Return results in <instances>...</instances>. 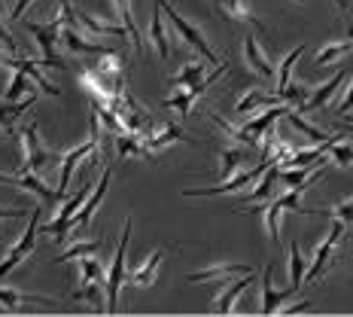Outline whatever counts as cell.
<instances>
[{
    "mask_svg": "<svg viewBox=\"0 0 353 317\" xmlns=\"http://www.w3.org/2000/svg\"><path fill=\"white\" fill-rule=\"evenodd\" d=\"M98 150H101V131H98V113L92 110V131H88V141L85 144H79L77 150H68L64 156H58L61 159V171H58V189H55V195H64L68 193V186H70V177H73V168L79 165V159H85L92 165H98Z\"/></svg>",
    "mask_w": 353,
    "mask_h": 317,
    "instance_id": "1",
    "label": "cell"
},
{
    "mask_svg": "<svg viewBox=\"0 0 353 317\" xmlns=\"http://www.w3.org/2000/svg\"><path fill=\"white\" fill-rule=\"evenodd\" d=\"M25 31L37 40L40 46V64L43 68H61L64 70V61L58 58V43H61V19H52L49 25H37V21H21Z\"/></svg>",
    "mask_w": 353,
    "mask_h": 317,
    "instance_id": "2",
    "label": "cell"
},
{
    "mask_svg": "<svg viewBox=\"0 0 353 317\" xmlns=\"http://www.w3.org/2000/svg\"><path fill=\"white\" fill-rule=\"evenodd\" d=\"M128 238H131V217L122 223V238L119 247L113 253V262L107 269V311H116L119 308V293L125 284V256H128Z\"/></svg>",
    "mask_w": 353,
    "mask_h": 317,
    "instance_id": "3",
    "label": "cell"
},
{
    "mask_svg": "<svg viewBox=\"0 0 353 317\" xmlns=\"http://www.w3.org/2000/svg\"><path fill=\"white\" fill-rule=\"evenodd\" d=\"M161 10H165V16H168V21H171V28L176 31V37H183V40H186L189 46H192L195 52L204 58V61H208V64H216L219 61V55L210 49V43H208V37L201 34V28H195L192 21L183 19L180 12H176L171 3H168V0H161Z\"/></svg>",
    "mask_w": 353,
    "mask_h": 317,
    "instance_id": "4",
    "label": "cell"
},
{
    "mask_svg": "<svg viewBox=\"0 0 353 317\" xmlns=\"http://www.w3.org/2000/svg\"><path fill=\"white\" fill-rule=\"evenodd\" d=\"M37 232H40V208H31V223H28L25 235H21L16 244L6 250L3 260H0V278H6L10 271H16L19 265L34 253V247H37Z\"/></svg>",
    "mask_w": 353,
    "mask_h": 317,
    "instance_id": "5",
    "label": "cell"
},
{
    "mask_svg": "<svg viewBox=\"0 0 353 317\" xmlns=\"http://www.w3.org/2000/svg\"><path fill=\"white\" fill-rule=\"evenodd\" d=\"M299 195H301V189H290V193H283L281 198H274V202H268V204H262V208H244V211H262L265 213V232H268V238L274 241H281V213L283 211H301V213H311L307 208H301L299 204Z\"/></svg>",
    "mask_w": 353,
    "mask_h": 317,
    "instance_id": "6",
    "label": "cell"
},
{
    "mask_svg": "<svg viewBox=\"0 0 353 317\" xmlns=\"http://www.w3.org/2000/svg\"><path fill=\"white\" fill-rule=\"evenodd\" d=\"M19 137H21V162H19V168H28V171H34V174H43L49 165H52V153L40 144V128H37V122L28 125Z\"/></svg>",
    "mask_w": 353,
    "mask_h": 317,
    "instance_id": "7",
    "label": "cell"
},
{
    "mask_svg": "<svg viewBox=\"0 0 353 317\" xmlns=\"http://www.w3.org/2000/svg\"><path fill=\"white\" fill-rule=\"evenodd\" d=\"M88 193H92V183L83 180V186L77 189V195H70L68 202H64L61 208H58L55 220H52V223H49L43 232H52V238H55V241H64V235H68V232L73 229V217H77L79 208H83V204H85Z\"/></svg>",
    "mask_w": 353,
    "mask_h": 317,
    "instance_id": "8",
    "label": "cell"
},
{
    "mask_svg": "<svg viewBox=\"0 0 353 317\" xmlns=\"http://www.w3.org/2000/svg\"><path fill=\"white\" fill-rule=\"evenodd\" d=\"M268 165L271 162L268 159H262L256 168H250V171H241V174H234L229 177V180H223L219 186H204V189H183V195L186 198H204V195H225V193H238V189H244L247 183H253V180H259V177L268 171Z\"/></svg>",
    "mask_w": 353,
    "mask_h": 317,
    "instance_id": "9",
    "label": "cell"
},
{
    "mask_svg": "<svg viewBox=\"0 0 353 317\" xmlns=\"http://www.w3.org/2000/svg\"><path fill=\"white\" fill-rule=\"evenodd\" d=\"M347 226L341 223L338 217H332V229H329L326 235V241H320V247H317V253H314V265L307 269V275H305V281H317V278L326 271V265L332 262V253H335V247H338V241H341V235Z\"/></svg>",
    "mask_w": 353,
    "mask_h": 317,
    "instance_id": "10",
    "label": "cell"
},
{
    "mask_svg": "<svg viewBox=\"0 0 353 317\" xmlns=\"http://www.w3.org/2000/svg\"><path fill=\"white\" fill-rule=\"evenodd\" d=\"M296 287H286V290H274V265H265L262 271V314H274L281 311V305L286 299L296 296Z\"/></svg>",
    "mask_w": 353,
    "mask_h": 317,
    "instance_id": "11",
    "label": "cell"
},
{
    "mask_svg": "<svg viewBox=\"0 0 353 317\" xmlns=\"http://www.w3.org/2000/svg\"><path fill=\"white\" fill-rule=\"evenodd\" d=\"M110 177H113V171H110V168H104V174H101V180H98V189H94V193L85 198V204L79 208L77 217H73V226H77V229H88V223H92L94 211L101 208V202H104V195H107V189H110Z\"/></svg>",
    "mask_w": 353,
    "mask_h": 317,
    "instance_id": "12",
    "label": "cell"
},
{
    "mask_svg": "<svg viewBox=\"0 0 353 317\" xmlns=\"http://www.w3.org/2000/svg\"><path fill=\"white\" fill-rule=\"evenodd\" d=\"M286 104H281V107H274V110H265L262 116H256V119H250L247 125H241V128H244V144L247 146H256L262 141V135L265 131L271 128V125H274L277 119H281V116H286Z\"/></svg>",
    "mask_w": 353,
    "mask_h": 317,
    "instance_id": "13",
    "label": "cell"
},
{
    "mask_svg": "<svg viewBox=\"0 0 353 317\" xmlns=\"http://www.w3.org/2000/svg\"><path fill=\"white\" fill-rule=\"evenodd\" d=\"M85 31H79L77 25H61V43L70 49L73 55H104L107 49L101 46V43H92L85 40Z\"/></svg>",
    "mask_w": 353,
    "mask_h": 317,
    "instance_id": "14",
    "label": "cell"
},
{
    "mask_svg": "<svg viewBox=\"0 0 353 317\" xmlns=\"http://www.w3.org/2000/svg\"><path fill=\"white\" fill-rule=\"evenodd\" d=\"M250 265H241V262H219V265H208L201 271H192L186 275L189 284H204V281H216V278H238V275H250Z\"/></svg>",
    "mask_w": 353,
    "mask_h": 317,
    "instance_id": "15",
    "label": "cell"
},
{
    "mask_svg": "<svg viewBox=\"0 0 353 317\" xmlns=\"http://www.w3.org/2000/svg\"><path fill=\"white\" fill-rule=\"evenodd\" d=\"M344 79H347V70H338L335 77L326 83V86H320L317 92H311V98H307L305 104L299 107V113H317V110H323V107L329 104V101H332V95L338 92V88H341Z\"/></svg>",
    "mask_w": 353,
    "mask_h": 317,
    "instance_id": "16",
    "label": "cell"
},
{
    "mask_svg": "<svg viewBox=\"0 0 353 317\" xmlns=\"http://www.w3.org/2000/svg\"><path fill=\"white\" fill-rule=\"evenodd\" d=\"M34 104H37V95H25V101H0V131L3 135H16L19 116H25V110Z\"/></svg>",
    "mask_w": 353,
    "mask_h": 317,
    "instance_id": "17",
    "label": "cell"
},
{
    "mask_svg": "<svg viewBox=\"0 0 353 317\" xmlns=\"http://www.w3.org/2000/svg\"><path fill=\"white\" fill-rule=\"evenodd\" d=\"M161 0H152V21H150V43L156 49V55L161 61L171 58V43H168V34H165V21H161Z\"/></svg>",
    "mask_w": 353,
    "mask_h": 317,
    "instance_id": "18",
    "label": "cell"
},
{
    "mask_svg": "<svg viewBox=\"0 0 353 317\" xmlns=\"http://www.w3.org/2000/svg\"><path fill=\"white\" fill-rule=\"evenodd\" d=\"M244 58H247V68L253 73H259L262 79H274V64L268 61V55L259 49V43H256V37H244Z\"/></svg>",
    "mask_w": 353,
    "mask_h": 317,
    "instance_id": "19",
    "label": "cell"
},
{
    "mask_svg": "<svg viewBox=\"0 0 353 317\" xmlns=\"http://www.w3.org/2000/svg\"><path fill=\"white\" fill-rule=\"evenodd\" d=\"M250 284H253V271H250V275H238V281H232L216 299H213V311L216 314H232L234 302H238V296L244 290H250Z\"/></svg>",
    "mask_w": 353,
    "mask_h": 317,
    "instance_id": "20",
    "label": "cell"
},
{
    "mask_svg": "<svg viewBox=\"0 0 353 317\" xmlns=\"http://www.w3.org/2000/svg\"><path fill=\"white\" fill-rule=\"evenodd\" d=\"M0 305L6 311H19L21 305H52L49 296H34V293H21L16 287H0Z\"/></svg>",
    "mask_w": 353,
    "mask_h": 317,
    "instance_id": "21",
    "label": "cell"
},
{
    "mask_svg": "<svg viewBox=\"0 0 353 317\" xmlns=\"http://www.w3.org/2000/svg\"><path fill=\"white\" fill-rule=\"evenodd\" d=\"M161 256H165V250H161V247H159V250H152L150 260H146L143 265H137V269L128 275V281L134 284V287H141V290H146V287H152V284H156V275H159Z\"/></svg>",
    "mask_w": 353,
    "mask_h": 317,
    "instance_id": "22",
    "label": "cell"
},
{
    "mask_svg": "<svg viewBox=\"0 0 353 317\" xmlns=\"http://www.w3.org/2000/svg\"><path fill=\"white\" fill-rule=\"evenodd\" d=\"M77 21L83 25V31L88 37H128V28H125V25H107V21L92 19L83 10H77Z\"/></svg>",
    "mask_w": 353,
    "mask_h": 317,
    "instance_id": "23",
    "label": "cell"
},
{
    "mask_svg": "<svg viewBox=\"0 0 353 317\" xmlns=\"http://www.w3.org/2000/svg\"><path fill=\"white\" fill-rule=\"evenodd\" d=\"M174 141L192 144V137L183 135V128H180V125H174V122H168L165 128L159 131V135H143V144H146V150H150V153H156V150H161V146H168V144H174Z\"/></svg>",
    "mask_w": 353,
    "mask_h": 317,
    "instance_id": "24",
    "label": "cell"
},
{
    "mask_svg": "<svg viewBox=\"0 0 353 317\" xmlns=\"http://www.w3.org/2000/svg\"><path fill=\"white\" fill-rule=\"evenodd\" d=\"M16 186L21 189H28V193H34V195H40L43 202H55V193L46 186V183L40 180V174H34V171H28V168H19L16 171Z\"/></svg>",
    "mask_w": 353,
    "mask_h": 317,
    "instance_id": "25",
    "label": "cell"
},
{
    "mask_svg": "<svg viewBox=\"0 0 353 317\" xmlns=\"http://www.w3.org/2000/svg\"><path fill=\"white\" fill-rule=\"evenodd\" d=\"M277 101H281V95H274V98H271V95L259 92V88H250V92L244 95V98H241L238 104H234V113H238V116H247V113H256V110H259V107L277 104Z\"/></svg>",
    "mask_w": 353,
    "mask_h": 317,
    "instance_id": "26",
    "label": "cell"
},
{
    "mask_svg": "<svg viewBox=\"0 0 353 317\" xmlns=\"http://www.w3.org/2000/svg\"><path fill=\"white\" fill-rule=\"evenodd\" d=\"M277 180H281V165H277V162H271L268 171L259 177V186H256L253 193H247L244 202H265V198L274 193V183H277Z\"/></svg>",
    "mask_w": 353,
    "mask_h": 317,
    "instance_id": "27",
    "label": "cell"
},
{
    "mask_svg": "<svg viewBox=\"0 0 353 317\" xmlns=\"http://www.w3.org/2000/svg\"><path fill=\"white\" fill-rule=\"evenodd\" d=\"M204 70H208V61H186L183 64V70L171 79V86L174 88H192V86H198L204 79Z\"/></svg>",
    "mask_w": 353,
    "mask_h": 317,
    "instance_id": "28",
    "label": "cell"
},
{
    "mask_svg": "<svg viewBox=\"0 0 353 317\" xmlns=\"http://www.w3.org/2000/svg\"><path fill=\"white\" fill-rule=\"evenodd\" d=\"M77 262H79V284H107V271H104V265H101L98 256L88 253Z\"/></svg>",
    "mask_w": 353,
    "mask_h": 317,
    "instance_id": "29",
    "label": "cell"
},
{
    "mask_svg": "<svg viewBox=\"0 0 353 317\" xmlns=\"http://www.w3.org/2000/svg\"><path fill=\"white\" fill-rule=\"evenodd\" d=\"M286 122H290L292 125V128H296L299 131V135H305V137H311V141L314 144H323V141H329V137H332V135H323V131L317 128V125H311V122H307L305 119V116H301L299 113V110H286Z\"/></svg>",
    "mask_w": 353,
    "mask_h": 317,
    "instance_id": "30",
    "label": "cell"
},
{
    "mask_svg": "<svg viewBox=\"0 0 353 317\" xmlns=\"http://www.w3.org/2000/svg\"><path fill=\"white\" fill-rule=\"evenodd\" d=\"M305 275H307V269H305V256H301V250H299V241H292L290 244V287H299L305 284Z\"/></svg>",
    "mask_w": 353,
    "mask_h": 317,
    "instance_id": "31",
    "label": "cell"
},
{
    "mask_svg": "<svg viewBox=\"0 0 353 317\" xmlns=\"http://www.w3.org/2000/svg\"><path fill=\"white\" fill-rule=\"evenodd\" d=\"M116 10H119L122 25L128 28V37H131V43H134V49H137V52H141V49H143V40H141V31H137V25H134V12H131V0H116Z\"/></svg>",
    "mask_w": 353,
    "mask_h": 317,
    "instance_id": "32",
    "label": "cell"
},
{
    "mask_svg": "<svg viewBox=\"0 0 353 317\" xmlns=\"http://www.w3.org/2000/svg\"><path fill=\"white\" fill-rule=\"evenodd\" d=\"M31 79L34 77H28L25 70L12 68V83H10V88H6L3 101H21V95H31Z\"/></svg>",
    "mask_w": 353,
    "mask_h": 317,
    "instance_id": "33",
    "label": "cell"
},
{
    "mask_svg": "<svg viewBox=\"0 0 353 317\" xmlns=\"http://www.w3.org/2000/svg\"><path fill=\"white\" fill-rule=\"evenodd\" d=\"M219 159H223L219 177H223V180H229V177H234V171H238L241 159H244V150H241V146H225V150H219Z\"/></svg>",
    "mask_w": 353,
    "mask_h": 317,
    "instance_id": "34",
    "label": "cell"
},
{
    "mask_svg": "<svg viewBox=\"0 0 353 317\" xmlns=\"http://www.w3.org/2000/svg\"><path fill=\"white\" fill-rule=\"evenodd\" d=\"M301 52H305V46H296V49H292V52L281 61V70H277V92H283V88L292 83V68H296V61L301 58Z\"/></svg>",
    "mask_w": 353,
    "mask_h": 317,
    "instance_id": "35",
    "label": "cell"
},
{
    "mask_svg": "<svg viewBox=\"0 0 353 317\" xmlns=\"http://www.w3.org/2000/svg\"><path fill=\"white\" fill-rule=\"evenodd\" d=\"M329 159H332L335 165H341V168L353 165V146L341 144V135H332V141H329Z\"/></svg>",
    "mask_w": 353,
    "mask_h": 317,
    "instance_id": "36",
    "label": "cell"
},
{
    "mask_svg": "<svg viewBox=\"0 0 353 317\" xmlns=\"http://www.w3.org/2000/svg\"><path fill=\"white\" fill-rule=\"evenodd\" d=\"M347 52H353V40L329 43L326 49H320V52H317V68H326V64H332L338 55H347Z\"/></svg>",
    "mask_w": 353,
    "mask_h": 317,
    "instance_id": "37",
    "label": "cell"
},
{
    "mask_svg": "<svg viewBox=\"0 0 353 317\" xmlns=\"http://www.w3.org/2000/svg\"><path fill=\"white\" fill-rule=\"evenodd\" d=\"M101 250V241H77L73 247H68L55 262H70V260H83L88 253H98Z\"/></svg>",
    "mask_w": 353,
    "mask_h": 317,
    "instance_id": "38",
    "label": "cell"
},
{
    "mask_svg": "<svg viewBox=\"0 0 353 317\" xmlns=\"http://www.w3.org/2000/svg\"><path fill=\"white\" fill-rule=\"evenodd\" d=\"M192 104H195L192 88H176V95H171V98L165 101V107L180 110V116H189V110H192Z\"/></svg>",
    "mask_w": 353,
    "mask_h": 317,
    "instance_id": "39",
    "label": "cell"
},
{
    "mask_svg": "<svg viewBox=\"0 0 353 317\" xmlns=\"http://www.w3.org/2000/svg\"><path fill=\"white\" fill-rule=\"evenodd\" d=\"M277 95H281V101H292V104L301 107L307 98H311V88L301 86V83H290V86L283 88V92H277Z\"/></svg>",
    "mask_w": 353,
    "mask_h": 317,
    "instance_id": "40",
    "label": "cell"
},
{
    "mask_svg": "<svg viewBox=\"0 0 353 317\" xmlns=\"http://www.w3.org/2000/svg\"><path fill=\"white\" fill-rule=\"evenodd\" d=\"M317 213H329V217H338L344 226H353V198L350 202H341V204H335V208H326V211H317Z\"/></svg>",
    "mask_w": 353,
    "mask_h": 317,
    "instance_id": "41",
    "label": "cell"
},
{
    "mask_svg": "<svg viewBox=\"0 0 353 317\" xmlns=\"http://www.w3.org/2000/svg\"><path fill=\"white\" fill-rule=\"evenodd\" d=\"M25 213H31V208H0V220H16Z\"/></svg>",
    "mask_w": 353,
    "mask_h": 317,
    "instance_id": "42",
    "label": "cell"
},
{
    "mask_svg": "<svg viewBox=\"0 0 353 317\" xmlns=\"http://www.w3.org/2000/svg\"><path fill=\"white\" fill-rule=\"evenodd\" d=\"M28 3H31V0H16V3H12V10H10V19L12 21H21V12L28 10Z\"/></svg>",
    "mask_w": 353,
    "mask_h": 317,
    "instance_id": "43",
    "label": "cell"
},
{
    "mask_svg": "<svg viewBox=\"0 0 353 317\" xmlns=\"http://www.w3.org/2000/svg\"><path fill=\"white\" fill-rule=\"evenodd\" d=\"M341 110H353V86H350L347 98H344V101H341Z\"/></svg>",
    "mask_w": 353,
    "mask_h": 317,
    "instance_id": "44",
    "label": "cell"
},
{
    "mask_svg": "<svg viewBox=\"0 0 353 317\" xmlns=\"http://www.w3.org/2000/svg\"><path fill=\"white\" fill-rule=\"evenodd\" d=\"M0 183H12L16 186V174H0Z\"/></svg>",
    "mask_w": 353,
    "mask_h": 317,
    "instance_id": "45",
    "label": "cell"
},
{
    "mask_svg": "<svg viewBox=\"0 0 353 317\" xmlns=\"http://www.w3.org/2000/svg\"><path fill=\"white\" fill-rule=\"evenodd\" d=\"M0 12H6V0H0Z\"/></svg>",
    "mask_w": 353,
    "mask_h": 317,
    "instance_id": "46",
    "label": "cell"
},
{
    "mask_svg": "<svg viewBox=\"0 0 353 317\" xmlns=\"http://www.w3.org/2000/svg\"><path fill=\"white\" fill-rule=\"evenodd\" d=\"M0 34H3V37H10V31H6V28H3V25H0Z\"/></svg>",
    "mask_w": 353,
    "mask_h": 317,
    "instance_id": "47",
    "label": "cell"
},
{
    "mask_svg": "<svg viewBox=\"0 0 353 317\" xmlns=\"http://www.w3.org/2000/svg\"><path fill=\"white\" fill-rule=\"evenodd\" d=\"M350 131H353V122H350Z\"/></svg>",
    "mask_w": 353,
    "mask_h": 317,
    "instance_id": "48",
    "label": "cell"
},
{
    "mask_svg": "<svg viewBox=\"0 0 353 317\" xmlns=\"http://www.w3.org/2000/svg\"><path fill=\"white\" fill-rule=\"evenodd\" d=\"M299 3H305V0H299Z\"/></svg>",
    "mask_w": 353,
    "mask_h": 317,
    "instance_id": "49",
    "label": "cell"
},
{
    "mask_svg": "<svg viewBox=\"0 0 353 317\" xmlns=\"http://www.w3.org/2000/svg\"><path fill=\"white\" fill-rule=\"evenodd\" d=\"M213 3H219V0H213Z\"/></svg>",
    "mask_w": 353,
    "mask_h": 317,
    "instance_id": "50",
    "label": "cell"
}]
</instances>
